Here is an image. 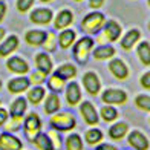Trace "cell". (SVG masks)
Wrapping results in <instances>:
<instances>
[{
	"label": "cell",
	"mask_w": 150,
	"mask_h": 150,
	"mask_svg": "<svg viewBox=\"0 0 150 150\" xmlns=\"http://www.w3.org/2000/svg\"><path fill=\"white\" fill-rule=\"evenodd\" d=\"M49 126L60 133H66L77 127V118L71 110H58L57 113L51 115Z\"/></svg>",
	"instance_id": "1"
},
{
	"label": "cell",
	"mask_w": 150,
	"mask_h": 150,
	"mask_svg": "<svg viewBox=\"0 0 150 150\" xmlns=\"http://www.w3.org/2000/svg\"><path fill=\"white\" fill-rule=\"evenodd\" d=\"M95 47V42L91 35H84L78 40H75L72 45V57L78 64H86L92 55V51Z\"/></svg>",
	"instance_id": "2"
},
{
	"label": "cell",
	"mask_w": 150,
	"mask_h": 150,
	"mask_svg": "<svg viewBox=\"0 0 150 150\" xmlns=\"http://www.w3.org/2000/svg\"><path fill=\"white\" fill-rule=\"evenodd\" d=\"M104 23H106V17L103 12L93 11V12H89L87 16H84V18L81 20L80 28L86 35H95V34H98L103 29Z\"/></svg>",
	"instance_id": "3"
},
{
	"label": "cell",
	"mask_w": 150,
	"mask_h": 150,
	"mask_svg": "<svg viewBox=\"0 0 150 150\" xmlns=\"http://www.w3.org/2000/svg\"><path fill=\"white\" fill-rule=\"evenodd\" d=\"M22 129H23V133L26 136V139L29 142H32V139L42 132L43 129V122H42V118L37 112H29L26 117L23 118V124H22Z\"/></svg>",
	"instance_id": "4"
},
{
	"label": "cell",
	"mask_w": 150,
	"mask_h": 150,
	"mask_svg": "<svg viewBox=\"0 0 150 150\" xmlns=\"http://www.w3.org/2000/svg\"><path fill=\"white\" fill-rule=\"evenodd\" d=\"M81 83H83L84 91L89 95H92V97H97L101 92V80L93 71L84 72L83 77H81Z\"/></svg>",
	"instance_id": "5"
},
{
	"label": "cell",
	"mask_w": 150,
	"mask_h": 150,
	"mask_svg": "<svg viewBox=\"0 0 150 150\" xmlns=\"http://www.w3.org/2000/svg\"><path fill=\"white\" fill-rule=\"evenodd\" d=\"M80 115H81V118H83V121L91 127H95L100 121L98 110L95 109L92 101H81L80 103Z\"/></svg>",
	"instance_id": "6"
},
{
	"label": "cell",
	"mask_w": 150,
	"mask_h": 150,
	"mask_svg": "<svg viewBox=\"0 0 150 150\" xmlns=\"http://www.w3.org/2000/svg\"><path fill=\"white\" fill-rule=\"evenodd\" d=\"M6 69H8V72L20 77V75L29 74L31 67L25 58L18 57V55H12V57H8V60H6Z\"/></svg>",
	"instance_id": "7"
},
{
	"label": "cell",
	"mask_w": 150,
	"mask_h": 150,
	"mask_svg": "<svg viewBox=\"0 0 150 150\" xmlns=\"http://www.w3.org/2000/svg\"><path fill=\"white\" fill-rule=\"evenodd\" d=\"M101 101L109 106L124 104L127 101V93L121 89H117V87H110V89H106L101 93Z\"/></svg>",
	"instance_id": "8"
},
{
	"label": "cell",
	"mask_w": 150,
	"mask_h": 150,
	"mask_svg": "<svg viewBox=\"0 0 150 150\" xmlns=\"http://www.w3.org/2000/svg\"><path fill=\"white\" fill-rule=\"evenodd\" d=\"M81 98H83V92H81V86L77 81H71L69 84H66L64 87V100L66 104L69 107H75L81 103Z\"/></svg>",
	"instance_id": "9"
},
{
	"label": "cell",
	"mask_w": 150,
	"mask_h": 150,
	"mask_svg": "<svg viewBox=\"0 0 150 150\" xmlns=\"http://www.w3.org/2000/svg\"><path fill=\"white\" fill-rule=\"evenodd\" d=\"M101 31H103L101 32V42H107V43L117 42L121 35V26H120L118 22H115V20L106 22Z\"/></svg>",
	"instance_id": "10"
},
{
	"label": "cell",
	"mask_w": 150,
	"mask_h": 150,
	"mask_svg": "<svg viewBox=\"0 0 150 150\" xmlns=\"http://www.w3.org/2000/svg\"><path fill=\"white\" fill-rule=\"evenodd\" d=\"M31 87L29 84V80L28 77H25V75H20V77H14L8 81V84H6V89L11 95H22L25 93Z\"/></svg>",
	"instance_id": "11"
},
{
	"label": "cell",
	"mask_w": 150,
	"mask_h": 150,
	"mask_svg": "<svg viewBox=\"0 0 150 150\" xmlns=\"http://www.w3.org/2000/svg\"><path fill=\"white\" fill-rule=\"evenodd\" d=\"M0 150H23V142L14 133L2 132L0 133Z\"/></svg>",
	"instance_id": "12"
},
{
	"label": "cell",
	"mask_w": 150,
	"mask_h": 150,
	"mask_svg": "<svg viewBox=\"0 0 150 150\" xmlns=\"http://www.w3.org/2000/svg\"><path fill=\"white\" fill-rule=\"evenodd\" d=\"M34 63H35V69L45 72L46 75H49L54 72V61L52 58L49 57L47 52H37L34 55Z\"/></svg>",
	"instance_id": "13"
},
{
	"label": "cell",
	"mask_w": 150,
	"mask_h": 150,
	"mask_svg": "<svg viewBox=\"0 0 150 150\" xmlns=\"http://www.w3.org/2000/svg\"><path fill=\"white\" fill-rule=\"evenodd\" d=\"M20 40L17 35H8L0 43V58H8L18 49Z\"/></svg>",
	"instance_id": "14"
},
{
	"label": "cell",
	"mask_w": 150,
	"mask_h": 150,
	"mask_svg": "<svg viewBox=\"0 0 150 150\" xmlns=\"http://www.w3.org/2000/svg\"><path fill=\"white\" fill-rule=\"evenodd\" d=\"M54 18V14L49 8H35L31 14H29V20L34 25H49Z\"/></svg>",
	"instance_id": "15"
},
{
	"label": "cell",
	"mask_w": 150,
	"mask_h": 150,
	"mask_svg": "<svg viewBox=\"0 0 150 150\" xmlns=\"http://www.w3.org/2000/svg\"><path fill=\"white\" fill-rule=\"evenodd\" d=\"M43 110L46 115H54L58 110H61V100L58 93H46L45 101H43Z\"/></svg>",
	"instance_id": "16"
},
{
	"label": "cell",
	"mask_w": 150,
	"mask_h": 150,
	"mask_svg": "<svg viewBox=\"0 0 150 150\" xmlns=\"http://www.w3.org/2000/svg\"><path fill=\"white\" fill-rule=\"evenodd\" d=\"M109 71L117 80H126L129 77V67L121 58H112L109 63Z\"/></svg>",
	"instance_id": "17"
},
{
	"label": "cell",
	"mask_w": 150,
	"mask_h": 150,
	"mask_svg": "<svg viewBox=\"0 0 150 150\" xmlns=\"http://www.w3.org/2000/svg\"><path fill=\"white\" fill-rule=\"evenodd\" d=\"M28 110V101L23 97H17L16 100H12L11 107H9V117L11 118H18V120H23L25 118V113Z\"/></svg>",
	"instance_id": "18"
},
{
	"label": "cell",
	"mask_w": 150,
	"mask_h": 150,
	"mask_svg": "<svg viewBox=\"0 0 150 150\" xmlns=\"http://www.w3.org/2000/svg\"><path fill=\"white\" fill-rule=\"evenodd\" d=\"M46 97V89L43 86H31L26 91V101L32 106H40L45 101Z\"/></svg>",
	"instance_id": "19"
},
{
	"label": "cell",
	"mask_w": 150,
	"mask_h": 150,
	"mask_svg": "<svg viewBox=\"0 0 150 150\" xmlns=\"http://www.w3.org/2000/svg\"><path fill=\"white\" fill-rule=\"evenodd\" d=\"M72 23H74V14L69 9H61L54 18V28L57 31L67 29Z\"/></svg>",
	"instance_id": "20"
},
{
	"label": "cell",
	"mask_w": 150,
	"mask_h": 150,
	"mask_svg": "<svg viewBox=\"0 0 150 150\" xmlns=\"http://www.w3.org/2000/svg\"><path fill=\"white\" fill-rule=\"evenodd\" d=\"M54 74L58 75L61 80L69 81V80H74L77 77L78 69H77V66L72 64V63H61L60 66H57L55 69H54Z\"/></svg>",
	"instance_id": "21"
},
{
	"label": "cell",
	"mask_w": 150,
	"mask_h": 150,
	"mask_svg": "<svg viewBox=\"0 0 150 150\" xmlns=\"http://www.w3.org/2000/svg\"><path fill=\"white\" fill-rule=\"evenodd\" d=\"M75 40H77V31H75V29H71V28L63 29V31L58 34V37H57L58 46H60L63 51L72 47V45L75 43Z\"/></svg>",
	"instance_id": "22"
},
{
	"label": "cell",
	"mask_w": 150,
	"mask_h": 150,
	"mask_svg": "<svg viewBox=\"0 0 150 150\" xmlns=\"http://www.w3.org/2000/svg\"><path fill=\"white\" fill-rule=\"evenodd\" d=\"M129 144H130L135 150H147L149 149V139L144 133H141L139 130H132L129 133Z\"/></svg>",
	"instance_id": "23"
},
{
	"label": "cell",
	"mask_w": 150,
	"mask_h": 150,
	"mask_svg": "<svg viewBox=\"0 0 150 150\" xmlns=\"http://www.w3.org/2000/svg\"><path fill=\"white\" fill-rule=\"evenodd\" d=\"M115 47L110 45H101L98 47H93L92 51V57L97 61H106V60H112V57H115Z\"/></svg>",
	"instance_id": "24"
},
{
	"label": "cell",
	"mask_w": 150,
	"mask_h": 150,
	"mask_svg": "<svg viewBox=\"0 0 150 150\" xmlns=\"http://www.w3.org/2000/svg\"><path fill=\"white\" fill-rule=\"evenodd\" d=\"M45 38H46V31H42V29H29L25 34V42L34 47L42 46Z\"/></svg>",
	"instance_id": "25"
},
{
	"label": "cell",
	"mask_w": 150,
	"mask_h": 150,
	"mask_svg": "<svg viewBox=\"0 0 150 150\" xmlns=\"http://www.w3.org/2000/svg\"><path fill=\"white\" fill-rule=\"evenodd\" d=\"M129 132V124L124 121H118V122H113V124L109 127V138L113 139V141H120Z\"/></svg>",
	"instance_id": "26"
},
{
	"label": "cell",
	"mask_w": 150,
	"mask_h": 150,
	"mask_svg": "<svg viewBox=\"0 0 150 150\" xmlns=\"http://www.w3.org/2000/svg\"><path fill=\"white\" fill-rule=\"evenodd\" d=\"M46 86H47V89H49V92H52V93H61V92H64L66 81L61 80L58 75H55L52 72V74L47 75V78H46Z\"/></svg>",
	"instance_id": "27"
},
{
	"label": "cell",
	"mask_w": 150,
	"mask_h": 150,
	"mask_svg": "<svg viewBox=\"0 0 150 150\" xmlns=\"http://www.w3.org/2000/svg\"><path fill=\"white\" fill-rule=\"evenodd\" d=\"M66 150H84V141L80 133H69L63 141Z\"/></svg>",
	"instance_id": "28"
},
{
	"label": "cell",
	"mask_w": 150,
	"mask_h": 150,
	"mask_svg": "<svg viewBox=\"0 0 150 150\" xmlns=\"http://www.w3.org/2000/svg\"><path fill=\"white\" fill-rule=\"evenodd\" d=\"M141 38V32L138 29H130L129 32H126V35L121 38V47L124 51H130L132 47L139 42Z\"/></svg>",
	"instance_id": "29"
},
{
	"label": "cell",
	"mask_w": 150,
	"mask_h": 150,
	"mask_svg": "<svg viewBox=\"0 0 150 150\" xmlns=\"http://www.w3.org/2000/svg\"><path fill=\"white\" fill-rule=\"evenodd\" d=\"M103 138H104V135L98 127H91L89 130H86L83 141H86L87 146H98L100 142H103Z\"/></svg>",
	"instance_id": "30"
},
{
	"label": "cell",
	"mask_w": 150,
	"mask_h": 150,
	"mask_svg": "<svg viewBox=\"0 0 150 150\" xmlns=\"http://www.w3.org/2000/svg\"><path fill=\"white\" fill-rule=\"evenodd\" d=\"M32 144H34V147H37L38 150H54L49 136H47V133H45V132H40L35 138L32 139Z\"/></svg>",
	"instance_id": "31"
},
{
	"label": "cell",
	"mask_w": 150,
	"mask_h": 150,
	"mask_svg": "<svg viewBox=\"0 0 150 150\" xmlns=\"http://www.w3.org/2000/svg\"><path fill=\"white\" fill-rule=\"evenodd\" d=\"M136 54H138L139 61L144 66H150V43L149 42H141L136 47Z\"/></svg>",
	"instance_id": "32"
},
{
	"label": "cell",
	"mask_w": 150,
	"mask_h": 150,
	"mask_svg": "<svg viewBox=\"0 0 150 150\" xmlns=\"http://www.w3.org/2000/svg\"><path fill=\"white\" fill-rule=\"evenodd\" d=\"M100 118L103 120L104 122H113L115 120L118 118V110L113 106H103L100 110Z\"/></svg>",
	"instance_id": "33"
},
{
	"label": "cell",
	"mask_w": 150,
	"mask_h": 150,
	"mask_svg": "<svg viewBox=\"0 0 150 150\" xmlns=\"http://www.w3.org/2000/svg\"><path fill=\"white\" fill-rule=\"evenodd\" d=\"M42 47L45 49V52H47V54L57 51L58 42H57V35H55V34H54V32H46V38H45Z\"/></svg>",
	"instance_id": "34"
},
{
	"label": "cell",
	"mask_w": 150,
	"mask_h": 150,
	"mask_svg": "<svg viewBox=\"0 0 150 150\" xmlns=\"http://www.w3.org/2000/svg\"><path fill=\"white\" fill-rule=\"evenodd\" d=\"M46 78H47V75L38 69H35L34 72H29V77H28L31 86H43L46 83Z\"/></svg>",
	"instance_id": "35"
},
{
	"label": "cell",
	"mask_w": 150,
	"mask_h": 150,
	"mask_svg": "<svg viewBox=\"0 0 150 150\" xmlns=\"http://www.w3.org/2000/svg\"><path fill=\"white\" fill-rule=\"evenodd\" d=\"M22 124H23V120H18V118H8L6 124L3 126L5 132H9V133H16L17 130L22 129Z\"/></svg>",
	"instance_id": "36"
},
{
	"label": "cell",
	"mask_w": 150,
	"mask_h": 150,
	"mask_svg": "<svg viewBox=\"0 0 150 150\" xmlns=\"http://www.w3.org/2000/svg\"><path fill=\"white\" fill-rule=\"evenodd\" d=\"M47 136H49V139L52 142V149L54 150H61V147H63V138H61V133L54 130V129H51L49 132H47Z\"/></svg>",
	"instance_id": "37"
},
{
	"label": "cell",
	"mask_w": 150,
	"mask_h": 150,
	"mask_svg": "<svg viewBox=\"0 0 150 150\" xmlns=\"http://www.w3.org/2000/svg\"><path fill=\"white\" fill-rule=\"evenodd\" d=\"M135 106L144 112H150V97L149 95H138L135 98Z\"/></svg>",
	"instance_id": "38"
},
{
	"label": "cell",
	"mask_w": 150,
	"mask_h": 150,
	"mask_svg": "<svg viewBox=\"0 0 150 150\" xmlns=\"http://www.w3.org/2000/svg\"><path fill=\"white\" fill-rule=\"evenodd\" d=\"M35 0H17V9L18 12H22V14H25V12H28L31 8H32V5Z\"/></svg>",
	"instance_id": "39"
},
{
	"label": "cell",
	"mask_w": 150,
	"mask_h": 150,
	"mask_svg": "<svg viewBox=\"0 0 150 150\" xmlns=\"http://www.w3.org/2000/svg\"><path fill=\"white\" fill-rule=\"evenodd\" d=\"M8 118H9V112L6 110L5 107L0 106V127H3V126L6 124V121H8Z\"/></svg>",
	"instance_id": "40"
},
{
	"label": "cell",
	"mask_w": 150,
	"mask_h": 150,
	"mask_svg": "<svg viewBox=\"0 0 150 150\" xmlns=\"http://www.w3.org/2000/svg\"><path fill=\"white\" fill-rule=\"evenodd\" d=\"M139 83H141V86L144 87V89H150V71L142 75L141 80H139Z\"/></svg>",
	"instance_id": "41"
},
{
	"label": "cell",
	"mask_w": 150,
	"mask_h": 150,
	"mask_svg": "<svg viewBox=\"0 0 150 150\" xmlns=\"http://www.w3.org/2000/svg\"><path fill=\"white\" fill-rule=\"evenodd\" d=\"M95 150H117L113 144H107V142H100V144L95 147Z\"/></svg>",
	"instance_id": "42"
},
{
	"label": "cell",
	"mask_w": 150,
	"mask_h": 150,
	"mask_svg": "<svg viewBox=\"0 0 150 150\" xmlns=\"http://www.w3.org/2000/svg\"><path fill=\"white\" fill-rule=\"evenodd\" d=\"M5 16H6V5L3 2H0V23L3 22Z\"/></svg>",
	"instance_id": "43"
},
{
	"label": "cell",
	"mask_w": 150,
	"mask_h": 150,
	"mask_svg": "<svg viewBox=\"0 0 150 150\" xmlns=\"http://www.w3.org/2000/svg\"><path fill=\"white\" fill-rule=\"evenodd\" d=\"M104 3V0H89V5H91V8H100L101 5Z\"/></svg>",
	"instance_id": "44"
},
{
	"label": "cell",
	"mask_w": 150,
	"mask_h": 150,
	"mask_svg": "<svg viewBox=\"0 0 150 150\" xmlns=\"http://www.w3.org/2000/svg\"><path fill=\"white\" fill-rule=\"evenodd\" d=\"M5 35H6V31H5L3 28H0V43L3 42V38H5Z\"/></svg>",
	"instance_id": "45"
},
{
	"label": "cell",
	"mask_w": 150,
	"mask_h": 150,
	"mask_svg": "<svg viewBox=\"0 0 150 150\" xmlns=\"http://www.w3.org/2000/svg\"><path fill=\"white\" fill-rule=\"evenodd\" d=\"M2 87H3V81L0 80V91H2Z\"/></svg>",
	"instance_id": "46"
},
{
	"label": "cell",
	"mask_w": 150,
	"mask_h": 150,
	"mask_svg": "<svg viewBox=\"0 0 150 150\" xmlns=\"http://www.w3.org/2000/svg\"><path fill=\"white\" fill-rule=\"evenodd\" d=\"M40 2H45V3H47V2H52V0H40Z\"/></svg>",
	"instance_id": "47"
},
{
	"label": "cell",
	"mask_w": 150,
	"mask_h": 150,
	"mask_svg": "<svg viewBox=\"0 0 150 150\" xmlns=\"http://www.w3.org/2000/svg\"><path fill=\"white\" fill-rule=\"evenodd\" d=\"M0 106H2V98H0Z\"/></svg>",
	"instance_id": "48"
},
{
	"label": "cell",
	"mask_w": 150,
	"mask_h": 150,
	"mask_svg": "<svg viewBox=\"0 0 150 150\" xmlns=\"http://www.w3.org/2000/svg\"><path fill=\"white\" fill-rule=\"evenodd\" d=\"M75 2H81V0H75Z\"/></svg>",
	"instance_id": "49"
},
{
	"label": "cell",
	"mask_w": 150,
	"mask_h": 150,
	"mask_svg": "<svg viewBox=\"0 0 150 150\" xmlns=\"http://www.w3.org/2000/svg\"><path fill=\"white\" fill-rule=\"evenodd\" d=\"M149 6H150V0H149Z\"/></svg>",
	"instance_id": "50"
},
{
	"label": "cell",
	"mask_w": 150,
	"mask_h": 150,
	"mask_svg": "<svg viewBox=\"0 0 150 150\" xmlns=\"http://www.w3.org/2000/svg\"><path fill=\"white\" fill-rule=\"evenodd\" d=\"M149 29H150V23H149Z\"/></svg>",
	"instance_id": "51"
},
{
	"label": "cell",
	"mask_w": 150,
	"mask_h": 150,
	"mask_svg": "<svg viewBox=\"0 0 150 150\" xmlns=\"http://www.w3.org/2000/svg\"><path fill=\"white\" fill-rule=\"evenodd\" d=\"M0 2H5V0H0Z\"/></svg>",
	"instance_id": "52"
}]
</instances>
